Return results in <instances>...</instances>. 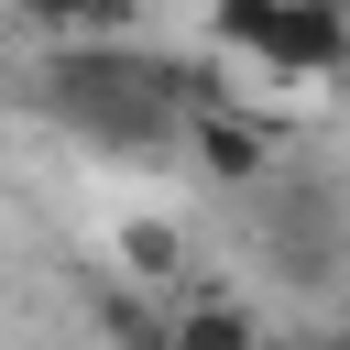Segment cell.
Returning a JSON list of instances; mask_svg holds the SVG:
<instances>
[{
  "label": "cell",
  "mask_w": 350,
  "mask_h": 350,
  "mask_svg": "<svg viewBox=\"0 0 350 350\" xmlns=\"http://www.w3.org/2000/svg\"><path fill=\"white\" fill-rule=\"evenodd\" d=\"M208 33L230 55H262V77H339L350 66V11H328V0H230Z\"/></svg>",
  "instance_id": "obj_1"
},
{
  "label": "cell",
  "mask_w": 350,
  "mask_h": 350,
  "mask_svg": "<svg viewBox=\"0 0 350 350\" xmlns=\"http://www.w3.org/2000/svg\"><path fill=\"white\" fill-rule=\"evenodd\" d=\"M186 153H197V175H219V186H273V120H252V109H186Z\"/></svg>",
  "instance_id": "obj_2"
},
{
  "label": "cell",
  "mask_w": 350,
  "mask_h": 350,
  "mask_svg": "<svg viewBox=\"0 0 350 350\" xmlns=\"http://www.w3.org/2000/svg\"><path fill=\"white\" fill-rule=\"evenodd\" d=\"M262 230H273V262L284 273H339L350 262V241H339V219H328V197L317 186H262Z\"/></svg>",
  "instance_id": "obj_3"
},
{
  "label": "cell",
  "mask_w": 350,
  "mask_h": 350,
  "mask_svg": "<svg viewBox=\"0 0 350 350\" xmlns=\"http://www.w3.org/2000/svg\"><path fill=\"white\" fill-rule=\"evenodd\" d=\"M164 350H273V339L241 295H186V306H164Z\"/></svg>",
  "instance_id": "obj_4"
},
{
  "label": "cell",
  "mask_w": 350,
  "mask_h": 350,
  "mask_svg": "<svg viewBox=\"0 0 350 350\" xmlns=\"http://www.w3.org/2000/svg\"><path fill=\"white\" fill-rule=\"evenodd\" d=\"M98 328H109L120 350H164V306H142V295H120V284L98 295Z\"/></svg>",
  "instance_id": "obj_5"
},
{
  "label": "cell",
  "mask_w": 350,
  "mask_h": 350,
  "mask_svg": "<svg viewBox=\"0 0 350 350\" xmlns=\"http://www.w3.org/2000/svg\"><path fill=\"white\" fill-rule=\"evenodd\" d=\"M120 252H131V273H175V230H164V219H131Z\"/></svg>",
  "instance_id": "obj_6"
},
{
  "label": "cell",
  "mask_w": 350,
  "mask_h": 350,
  "mask_svg": "<svg viewBox=\"0 0 350 350\" xmlns=\"http://www.w3.org/2000/svg\"><path fill=\"white\" fill-rule=\"evenodd\" d=\"M273 350H350V328H306V339H273Z\"/></svg>",
  "instance_id": "obj_7"
},
{
  "label": "cell",
  "mask_w": 350,
  "mask_h": 350,
  "mask_svg": "<svg viewBox=\"0 0 350 350\" xmlns=\"http://www.w3.org/2000/svg\"><path fill=\"white\" fill-rule=\"evenodd\" d=\"M339 328H350V262H339Z\"/></svg>",
  "instance_id": "obj_8"
}]
</instances>
